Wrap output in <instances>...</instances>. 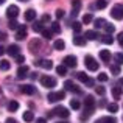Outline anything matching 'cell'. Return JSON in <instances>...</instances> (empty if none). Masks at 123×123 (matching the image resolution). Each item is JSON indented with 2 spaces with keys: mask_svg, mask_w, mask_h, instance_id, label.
<instances>
[{
  "mask_svg": "<svg viewBox=\"0 0 123 123\" xmlns=\"http://www.w3.org/2000/svg\"><path fill=\"white\" fill-rule=\"evenodd\" d=\"M50 30L53 34H59L61 33V25L59 22H53V24H50Z\"/></svg>",
  "mask_w": 123,
  "mask_h": 123,
  "instance_id": "obj_22",
  "label": "cell"
},
{
  "mask_svg": "<svg viewBox=\"0 0 123 123\" xmlns=\"http://www.w3.org/2000/svg\"><path fill=\"white\" fill-rule=\"evenodd\" d=\"M6 108H8L9 112H16V111L19 109V103L16 101V100H11V101L6 103Z\"/></svg>",
  "mask_w": 123,
  "mask_h": 123,
  "instance_id": "obj_18",
  "label": "cell"
},
{
  "mask_svg": "<svg viewBox=\"0 0 123 123\" xmlns=\"http://www.w3.org/2000/svg\"><path fill=\"white\" fill-rule=\"evenodd\" d=\"M34 66H36V67H42V69H45V70H51V69H53V62H51L50 59H39V61L34 62Z\"/></svg>",
  "mask_w": 123,
  "mask_h": 123,
  "instance_id": "obj_8",
  "label": "cell"
},
{
  "mask_svg": "<svg viewBox=\"0 0 123 123\" xmlns=\"http://www.w3.org/2000/svg\"><path fill=\"white\" fill-rule=\"evenodd\" d=\"M84 64H86V69L90 70V72H97V70H98V62H97L90 55H87V56L84 58Z\"/></svg>",
  "mask_w": 123,
  "mask_h": 123,
  "instance_id": "obj_3",
  "label": "cell"
},
{
  "mask_svg": "<svg viewBox=\"0 0 123 123\" xmlns=\"http://www.w3.org/2000/svg\"><path fill=\"white\" fill-rule=\"evenodd\" d=\"M58 123H69V122H58Z\"/></svg>",
  "mask_w": 123,
  "mask_h": 123,
  "instance_id": "obj_55",
  "label": "cell"
},
{
  "mask_svg": "<svg viewBox=\"0 0 123 123\" xmlns=\"http://www.w3.org/2000/svg\"><path fill=\"white\" fill-rule=\"evenodd\" d=\"M0 41H6V34L3 31H0Z\"/></svg>",
  "mask_w": 123,
  "mask_h": 123,
  "instance_id": "obj_49",
  "label": "cell"
},
{
  "mask_svg": "<svg viewBox=\"0 0 123 123\" xmlns=\"http://www.w3.org/2000/svg\"><path fill=\"white\" fill-rule=\"evenodd\" d=\"M84 37L89 39V41H95V39H98V33H97L95 30H89V31H86Z\"/></svg>",
  "mask_w": 123,
  "mask_h": 123,
  "instance_id": "obj_20",
  "label": "cell"
},
{
  "mask_svg": "<svg viewBox=\"0 0 123 123\" xmlns=\"http://www.w3.org/2000/svg\"><path fill=\"white\" fill-rule=\"evenodd\" d=\"M64 87H66V90H69V92H76V93H81V90L78 89V86H76L73 81H70V80H67L66 83H64Z\"/></svg>",
  "mask_w": 123,
  "mask_h": 123,
  "instance_id": "obj_10",
  "label": "cell"
},
{
  "mask_svg": "<svg viewBox=\"0 0 123 123\" xmlns=\"http://www.w3.org/2000/svg\"><path fill=\"white\" fill-rule=\"evenodd\" d=\"M33 120H34V114L31 111H25L24 112V122H28V123H30V122H33Z\"/></svg>",
  "mask_w": 123,
  "mask_h": 123,
  "instance_id": "obj_25",
  "label": "cell"
},
{
  "mask_svg": "<svg viewBox=\"0 0 123 123\" xmlns=\"http://www.w3.org/2000/svg\"><path fill=\"white\" fill-rule=\"evenodd\" d=\"M6 51H8V55L9 56H17V55H20V47L19 45H16V44H11L8 48H6Z\"/></svg>",
  "mask_w": 123,
  "mask_h": 123,
  "instance_id": "obj_12",
  "label": "cell"
},
{
  "mask_svg": "<svg viewBox=\"0 0 123 123\" xmlns=\"http://www.w3.org/2000/svg\"><path fill=\"white\" fill-rule=\"evenodd\" d=\"M5 123H17V120H16V118H12V117H9V118H6Z\"/></svg>",
  "mask_w": 123,
  "mask_h": 123,
  "instance_id": "obj_47",
  "label": "cell"
},
{
  "mask_svg": "<svg viewBox=\"0 0 123 123\" xmlns=\"http://www.w3.org/2000/svg\"><path fill=\"white\" fill-rule=\"evenodd\" d=\"M86 37H84V36H75V37H73V44H75V45H78V47H83V45L84 44H86Z\"/></svg>",
  "mask_w": 123,
  "mask_h": 123,
  "instance_id": "obj_23",
  "label": "cell"
},
{
  "mask_svg": "<svg viewBox=\"0 0 123 123\" xmlns=\"http://www.w3.org/2000/svg\"><path fill=\"white\" fill-rule=\"evenodd\" d=\"M80 106H81V103H80L78 100H75V98L70 100V108L72 109H80Z\"/></svg>",
  "mask_w": 123,
  "mask_h": 123,
  "instance_id": "obj_38",
  "label": "cell"
},
{
  "mask_svg": "<svg viewBox=\"0 0 123 123\" xmlns=\"http://www.w3.org/2000/svg\"><path fill=\"white\" fill-rule=\"evenodd\" d=\"M95 123H101V120H97V122H95Z\"/></svg>",
  "mask_w": 123,
  "mask_h": 123,
  "instance_id": "obj_54",
  "label": "cell"
},
{
  "mask_svg": "<svg viewBox=\"0 0 123 123\" xmlns=\"http://www.w3.org/2000/svg\"><path fill=\"white\" fill-rule=\"evenodd\" d=\"M114 61L117 62V66H122L123 64V53H115L114 55Z\"/></svg>",
  "mask_w": 123,
  "mask_h": 123,
  "instance_id": "obj_34",
  "label": "cell"
},
{
  "mask_svg": "<svg viewBox=\"0 0 123 123\" xmlns=\"http://www.w3.org/2000/svg\"><path fill=\"white\" fill-rule=\"evenodd\" d=\"M34 19H36V11H34V9H27V11H25V20L33 22Z\"/></svg>",
  "mask_w": 123,
  "mask_h": 123,
  "instance_id": "obj_19",
  "label": "cell"
},
{
  "mask_svg": "<svg viewBox=\"0 0 123 123\" xmlns=\"http://www.w3.org/2000/svg\"><path fill=\"white\" fill-rule=\"evenodd\" d=\"M2 3H5V0H0V5H2Z\"/></svg>",
  "mask_w": 123,
  "mask_h": 123,
  "instance_id": "obj_53",
  "label": "cell"
},
{
  "mask_svg": "<svg viewBox=\"0 0 123 123\" xmlns=\"http://www.w3.org/2000/svg\"><path fill=\"white\" fill-rule=\"evenodd\" d=\"M111 16L115 20H122L123 19V5H115L111 9Z\"/></svg>",
  "mask_w": 123,
  "mask_h": 123,
  "instance_id": "obj_4",
  "label": "cell"
},
{
  "mask_svg": "<svg viewBox=\"0 0 123 123\" xmlns=\"http://www.w3.org/2000/svg\"><path fill=\"white\" fill-rule=\"evenodd\" d=\"M72 27H73V30H75V33H80V31H81V28H83L81 27V22H75Z\"/></svg>",
  "mask_w": 123,
  "mask_h": 123,
  "instance_id": "obj_41",
  "label": "cell"
},
{
  "mask_svg": "<svg viewBox=\"0 0 123 123\" xmlns=\"http://www.w3.org/2000/svg\"><path fill=\"white\" fill-rule=\"evenodd\" d=\"M16 31H17V33H16V39H17V41H22V39L27 37V33H28L27 25H19V28Z\"/></svg>",
  "mask_w": 123,
  "mask_h": 123,
  "instance_id": "obj_9",
  "label": "cell"
},
{
  "mask_svg": "<svg viewBox=\"0 0 123 123\" xmlns=\"http://www.w3.org/2000/svg\"><path fill=\"white\" fill-rule=\"evenodd\" d=\"M95 90H97V93H98V95H105V87L98 86V87H95Z\"/></svg>",
  "mask_w": 123,
  "mask_h": 123,
  "instance_id": "obj_46",
  "label": "cell"
},
{
  "mask_svg": "<svg viewBox=\"0 0 123 123\" xmlns=\"http://www.w3.org/2000/svg\"><path fill=\"white\" fill-rule=\"evenodd\" d=\"M100 120H101V123H117V118L112 117V115H106V117L100 118Z\"/></svg>",
  "mask_w": 123,
  "mask_h": 123,
  "instance_id": "obj_31",
  "label": "cell"
},
{
  "mask_svg": "<svg viewBox=\"0 0 123 123\" xmlns=\"http://www.w3.org/2000/svg\"><path fill=\"white\" fill-rule=\"evenodd\" d=\"M75 76L80 80V81H83L84 84H86V86H89V87H93V80H92V78H89V76H87L84 72H78Z\"/></svg>",
  "mask_w": 123,
  "mask_h": 123,
  "instance_id": "obj_6",
  "label": "cell"
},
{
  "mask_svg": "<svg viewBox=\"0 0 123 123\" xmlns=\"http://www.w3.org/2000/svg\"><path fill=\"white\" fill-rule=\"evenodd\" d=\"M34 22V20H33ZM33 30L34 31H36V33H41V31L42 30H44V24H42V22L41 20H37V22H34V24H33Z\"/></svg>",
  "mask_w": 123,
  "mask_h": 123,
  "instance_id": "obj_28",
  "label": "cell"
},
{
  "mask_svg": "<svg viewBox=\"0 0 123 123\" xmlns=\"http://www.w3.org/2000/svg\"><path fill=\"white\" fill-rule=\"evenodd\" d=\"M118 42H120V45L123 47V33H120V34H118Z\"/></svg>",
  "mask_w": 123,
  "mask_h": 123,
  "instance_id": "obj_50",
  "label": "cell"
},
{
  "mask_svg": "<svg viewBox=\"0 0 123 123\" xmlns=\"http://www.w3.org/2000/svg\"><path fill=\"white\" fill-rule=\"evenodd\" d=\"M111 73L112 75H120V66H111Z\"/></svg>",
  "mask_w": 123,
  "mask_h": 123,
  "instance_id": "obj_39",
  "label": "cell"
},
{
  "mask_svg": "<svg viewBox=\"0 0 123 123\" xmlns=\"http://www.w3.org/2000/svg\"><path fill=\"white\" fill-rule=\"evenodd\" d=\"M62 64L66 67H76V56H73V55H69V56L64 58Z\"/></svg>",
  "mask_w": 123,
  "mask_h": 123,
  "instance_id": "obj_11",
  "label": "cell"
},
{
  "mask_svg": "<svg viewBox=\"0 0 123 123\" xmlns=\"http://www.w3.org/2000/svg\"><path fill=\"white\" fill-rule=\"evenodd\" d=\"M39 81H41L42 86L47 87V89H53V87H56V80H55L53 76H50V75H42Z\"/></svg>",
  "mask_w": 123,
  "mask_h": 123,
  "instance_id": "obj_1",
  "label": "cell"
},
{
  "mask_svg": "<svg viewBox=\"0 0 123 123\" xmlns=\"http://www.w3.org/2000/svg\"><path fill=\"white\" fill-rule=\"evenodd\" d=\"M20 92L27 93V95H33V93H36V89L33 84H24V86H20Z\"/></svg>",
  "mask_w": 123,
  "mask_h": 123,
  "instance_id": "obj_13",
  "label": "cell"
},
{
  "mask_svg": "<svg viewBox=\"0 0 123 123\" xmlns=\"http://www.w3.org/2000/svg\"><path fill=\"white\" fill-rule=\"evenodd\" d=\"M108 111H109V112H112V114H115V112L118 111L117 103H111V105H108Z\"/></svg>",
  "mask_w": 123,
  "mask_h": 123,
  "instance_id": "obj_37",
  "label": "cell"
},
{
  "mask_svg": "<svg viewBox=\"0 0 123 123\" xmlns=\"http://www.w3.org/2000/svg\"><path fill=\"white\" fill-rule=\"evenodd\" d=\"M9 67H11L9 61H6V59H2V61H0V70L6 72V70H9Z\"/></svg>",
  "mask_w": 123,
  "mask_h": 123,
  "instance_id": "obj_30",
  "label": "cell"
},
{
  "mask_svg": "<svg viewBox=\"0 0 123 123\" xmlns=\"http://www.w3.org/2000/svg\"><path fill=\"white\" fill-rule=\"evenodd\" d=\"M16 61H17V64L22 66V64L25 62V56H24V55H17V56H16Z\"/></svg>",
  "mask_w": 123,
  "mask_h": 123,
  "instance_id": "obj_43",
  "label": "cell"
},
{
  "mask_svg": "<svg viewBox=\"0 0 123 123\" xmlns=\"http://www.w3.org/2000/svg\"><path fill=\"white\" fill-rule=\"evenodd\" d=\"M41 22H42V24H47V22H50V16H48V14H44V16L41 17Z\"/></svg>",
  "mask_w": 123,
  "mask_h": 123,
  "instance_id": "obj_45",
  "label": "cell"
},
{
  "mask_svg": "<svg viewBox=\"0 0 123 123\" xmlns=\"http://www.w3.org/2000/svg\"><path fill=\"white\" fill-rule=\"evenodd\" d=\"M51 112H53V115H58V117H61V118H67L70 115L69 109L64 108V106H56V108H55Z\"/></svg>",
  "mask_w": 123,
  "mask_h": 123,
  "instance_id": "obj_5",
  "label": "cell"
},
{
  "mask_svg": "<svg viewBox=\"0 0 123 123\" xmlns=\"http://www.w3.org/2000/svg\"><path fill=\"white\" fill-rule=\"evenodd\" d=\"M25 76H28V67L22 64V66L17 69V78L22 80V78H25Z\"/></svg>",
  "mask_w": 123,
  "mask_h": 123,
  "instance_id": "obj_15",
  "label": "cell"
},
{
  "mask_svg": "<svg viewBox=\"0 0 123 123\" xmlns=\"http://www.w3.org/2000/svg\"><path fill=\"white\" fill-rule=\"evenodd\" d=\"M36 123H45V118H37Z\"/></svg>",
  "mask_w": 123,
  "mask_h": 123,
  "instance_id": "obj_51",
  "label": "cell"
},
{
  "mask_svg": "<svg viewBox=\"0 0 123 123\" xmlns=\"http://www.w3.org/2000/svg\"><path fill=\"white\" fill-rule=\"evenodd\" d=\"M64 14H66V11H64V9H56V19H62L64 17Z\"/></svg>",
  "mask_w": 123,
  "mask_h": 123,
  "instance_id": "obj_44",
  "label": "cell"
},
{
  "mask_svg": "<svg viewBox=\"0 0 123 123\" xmlns=\"http://www.w3.org/2000/svg\"><path fill=\"white\" fill-rule=\"evenodd\" d=\"M66 98V92L64 90H59V92H50L47 95V100L50 103H58V101H61V100H64Z\"/></svg>",
  "mask_w": 123,
  "mask_h": 123,
  "instance_id": "obj_2",
  "label": "cell"
},
{
  "mask_svg": "<svg viewBox=\"0 0 123 123\" xmlns=\"http://www.w3.org/2000/svg\"><path fill=\"white\" fill-rule=\"evenodd\" d=\"M56 73H58V75H61V76H66V75H67V67L64 66V64L58 66V67H56Z\"/></svg>",
  "mask_w": 123,
  "mask_h": 123,
  "instance_id": "obj_27",
  "label": "cell"
},
{
  "mask_svg": "<svg viewBox=\"0 0 123 123\" xmlns=\"http://www.w3.org/2000/svg\"><path fill=\"white\" fill-rule=\"evenodd\" d=\"M41 33H42V36H44L45 39H51V37H53V33H51V30H47V28H44Z\"/></svg>",
  "mask_w": 123,
  "mask_h": 123,
  "instance_id": "obj_36",
  "label": "cell"
},
{
  "mask_svg": "<svg viewBox=\"0 0 123 123\" xmlns=\"http://www.w3.org/2000/svg\"><path fill=\"white\" fill-rule=\"evenodd\" d=\"M3 103H5V97L2 93V89H0V105H3Z\"/></svg>",
  "mask_w": 123,
  "mask_h": 123,
  "instance_id": "obj_48",
  "label": "cell"
},
{
  "mask_svg": "<svg viewBox=\"0 0 123 123\" xmlns=\"http://www.w3.org/2000/svg\"><path fill=\"white\" fill-rule=\"evenodd\" d=\"M92 20H93V16L90 14V12H89V14H84V17H83L84 24H89V22H92Z\"/></svg>",
  "mask_w": 123,
  "mask_h": 123,
  "instance_id": "obj_40",
  "label": "cell"
},
{
  "mask_svg": "<svg viewBox=\"0 0 123 123\" xmlns=\"http://www.w3.org/2000/svg\"><path fill=\"white\" fill-rule=\"evenodd\" d=\"M19 16V6L17 5H9L6 9V17L8 19H16Z\"/></svg>",
  "mask_w": 123,
  "mask_h": 123,
  "instance_id": "obj_7",
  "label": "cell"
},
{
  "mask_svg": "<svg viewBox=\"0 0 123 123\" xmlns=\"http://www.w3.org/2000/svg\"><path fill=\"white\" fill-rule=\"evenodd\" d=\"M20 2H25V0H20Z\"/></svg>",
  "mask_w": 123,
  "mask_h": 123,
  "instance_id": "obj_57",
  "label": "cell"
},
{
  "mask_svg": "<svg viewBox=\"0 0 123 123\" xmlns=\"http://www.w3.org/2000/svg\"><path fill=\"white\" fill-rule=\"evenodd\" d=\"M41 45H42V44H41L39 39H33V41L30 42V45H28V48L31 50V53H36V51L41 48Z\"/></svg>",
  "mask_w": 123,
  "mask_h": 123,
  "instance_id": "obj_14",
  "label": "cell"
},
{
  "mask_svg": "<svg viewBox=\"0 0 123 123\" xmlns=\"http://www.w3.org/2000/svg\"><path fill=\"white\" fill-rule=\"evenodd\" d=\"M100 41L103 42V44H106V45H109V44H112V42H114V37H112V34H103L101 37H100Z\"/></svg>",
  "mask_w": 123,
  "mask_h": 123,
  "instance_id": "obj_21",
  "label": "cell"
},
{
  "mask_svg": "<svg viewBox=\"0 0 123 123\" xmlns=\"http://www.w3.org/2000/svg\"><path fill=\"white\" fill-rule=\"evenodd\" d=\"M8 28H9V30H17V28H19V24L16 22V19H9Z\"/></svg>",
  "mask_w": 123,
  "mask_h": 123,
  "instance_id": "obj_35",
  "label": "cell"
},
{
  "mask_svg": "<svg viewBox=\"0 0 123 123\" xmlns=\"http://www.w3.org/2000/svg\"><path fill=\"white\" fill-rule=\"evenodd\" d=\"M112 95H114L115 100H120V97H122V89H120L118 86L112 87Z\"/></svg>",
  "mask_w": 123,
  "mask_h": 123,
  "instance_id": "obj_29",
  "label": "cell"
},
{
  "mask_svg": "<svg viewBox=\"0 0 123 123\" xmlns=\"http://www.w3.org/2000/svg\"><path fill=\"white\" fill-rule=\"evenodd\" d=\"M3 53H5V48H3V47H2V45H0V56H2V55H3Z\"/></svg>",
  "mask_w": 123,
  "mask_h": 123,
  "instance_id": "obj_52",
  "label": "cell"
},
{
  "mask_svg": "<svg viewBox=\"0 0 123 123\" xmlns=\"http://www.w3.org/2000/svg\"><path fill=\"white\" fill-rule=\"evenodd\" d=\"M72 8H73V11H72V16L75 17V16L78 14V11L81 9V0H72Z\"/></svg>",
  "mask_w": 123,
  "mask_h": 123,
  "instance_id": "obj_16",
  "label": "cell"
},
{
  "mask_svg": "<svg viewBox=\"0 0 123 123\" xmlns=\"http://www.w3.org/2000/svg\"><path fill=\"white\" fill-rule=\"evenodd\" d=\"M53 47H55V50H64V48H66V42L62 39H58V41H55Z\"/></svg>",
  "mask_w": 123,
  "mask_h": 123,
  "instance_id": "obj_24",
  "label": "cell"
},
{
  "mask_svg": "<svg viewBox=\"0 0 123 123\" xmlns=\"http://www.w3.org/2000/svg\"><path fill=\"white\" fill-rule=\"evenodd\" d=\"M98 81H101V83H105V81H108V75H106L105 72H101L98 75Z\"/></svg>",
  "mask_w": 123,
  "mask_h": 123,
  "instance_id": "obj_42",
  "label": "cell"
},
{
  "mask_svg": "<svg viewBox=\"0 0 123 123\" xmlns=\"http://www.w3.org/2000/svg\"><path fill=\"white\" fill-rule=\"evenodd\" d=\"M120 83H122V84H123V78H122V81H120Z\"/></svg>",
  "mask_w": 123,
  "mask_h": 123,
  "instance_id": "obj_56",
  "label": "cell"
},
{
  "mask_svg": "<svg viewBox=\"0 0 123 123\" xmlns=\"http://www.w3.org/2000/svg\"><path fill=\"white\" fill-rule=\"evenodd\" d=\"M100 58H101L103 62H109L111 58H112V55H111V51H109V50H101V51H100Z\"/></svg>",
  "mask_w": 123,
  "mask_h": 123,
  "instance_id": "obj_17",
  "label": "cell"
},
{
  "mask_svg": "<svg viewBox=\"0 0 123 123\" xmlns=\"http://www.w3.org/2000/svg\"><path fill=\"white\" fill-rule=\"evenodd\" d=\"M105 24H106V20L105 19H95V20H93V27H95V30H98V28H103L105 27Z\"/></svg>",
  "mask_w": 123,
  "mask_h": 123,
  "instance_id": "obj_26",
  "label": "cell"
},
{
  "mask_svg": "<svg viewBox=\"0 0 123 123\" xmlns=\"http://www.w3.org/2000/svg\"><path fill=\"white\" fill-rule=\"evenodd\" d=\"M106 6H108V0H97L95 2V8H98V9H103Z\"/></svg>",
  "mask_w": 123,
  "mask_h": 123,
  "instance_id": "obj_33",
  "label": "cell"
},
{
  "mask_svg": "<svg viewBox=\"0 0 123 123\" xmlns=\"http://www.w3.org/2000/svg\"><path fill=\"white\" fill-rule=\"evenodd\" d=\"M103 28H105V31H106L108 34H112V33L115 31V27H114L112 24H108V22L105 24V27H103Z\"/></svg>",
  "mask_w": 123,
  "mask_h": 123,
  "instance_id": "obj_32",
  "label": "cell"
}]
</instances>
